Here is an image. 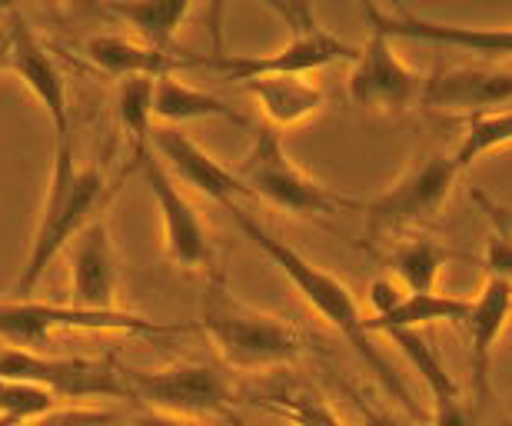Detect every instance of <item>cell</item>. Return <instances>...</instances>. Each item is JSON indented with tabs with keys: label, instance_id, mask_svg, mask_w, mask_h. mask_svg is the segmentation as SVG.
I'll use <instances>...</instances> for the list:
<instances>
[{
	"label": "cell",
	"instance_id": "obj_2",
	"mask_svg": "<svg viewBox=\"0 0 512 426\" xmlns=\"http://www.w3.org/2000/svg\"><path fill=\"white\" fill-rule=\"evenodd\" d=\"M133 170L137 167L130 164L124 174L110 177L107 160H100V164H80L77 150H74V137L57 144L47 197H44V204H40V217H37L34 237H30L27 260L17 277L20 300H30V293H34L47 267L70 247V240H74L90 220L104 217L107 204L114 200L120 184H124V177H130Z\"/></svg>",
	"mask_w": 512,
	"mask_h": 426
},
{
	"label": "cell",
	"instance_id": "obj_25",
	"mask_svg": "<svg viewBox=\"0 0 512 426\" xmlns=\"http://www.w3.org/2000/svg\"><path fill=\"white\" fill-rule=\"evenodd\" d=\"M117 117L133 147V157H143L153 144V80L150 77L120 80Z\"/></svg>",
	"mask_w": 512,
	"mask_h": 426
},
{
	"label": "cell",
	"instance_id": "obj_21",
	"mask_svg": "<svg viewBox=\"0 0 512 426\" xmlns=\"http://www.w3.org/2000/svg\"><path fill=\"white\" fill-rule=\"evenodd\" d=\"M473 310V300L456 293H406L403 303L380 317H363V330L370 333H399V330H423L429 323H463Z\"/></svg>",
	"mask_w": 512,
	"mask_h": 426
},
{
	"label": "cell",
	"instance_id": "obj_8",
	"mask_svg": "<svg viewBox=\"0 0 512 426\" xmlns=\"http://www.w3.org/2000/svg\"><path fill=\"white\" fill-rule=\"evenodd\" d=\"M124 383L130 397L143 400L157 413H170V417L203 423L233 413V390L223 370L213 363H177L167 370L124 367Z\"/></svg>",
	"mask_w": 512,
	"mask_h": 426
},
{
	"label": "cell",
	"instance_id": "obj_6",
	"mask_svg": "<svg viewBox=\"0 0 512 426\" xmlns=\"http://www.w3.org/2000/svg\"><path fill=\"white\" fill-rule=\"evenodd\" d=\"M237 174L247 184L253 200H263V204L303 220H326L333 213L363 210L360 200L336 194V190L306 174L300 164H293V157L283 150L280 134L270 127L256 130L250 154L243 157Z\"/></svg>",
	"mask_w": 512,
	"mask_h": 426
},
{
	"label": "cell",
	"instance_id": "obj_1",
	"mask_svg": "<svg viewBox=\"0 0 512 426\" xmlns=\"http://www.w3.org/2000/svg\"><path fill=\"white\" fill-rule=\"evenodd\" d=\"M227 213H230V220L243 230V237H247L266 260L276 263V270L293 283L296 293L310 303V310L316 313V317H323L336 333H340V337H346V343L360 353L363 363L373 370V377L380 380V387L389 393V397H396V403H403V410L409 413V417H423L419 403L409 397L406 383L399 380V373L389 367V360L373 347V337L363 330V310H360V303H356L353 290L346 287L336 273L323 270L320 263L306 260L303 253L293 250L283 237H273V233L266 230L253 213L243 210L240 204L230 207Z\"/></svg>",
	"mask_w": 512,
	"mask_h": 426
},
{
	"label": "cell",
	"instance_id": "obj_11",
	"mask_svg": "<svg viewBox=\"0 0 512 426\" xmlns=\"http://www.w3.org/2000/svg\"><path fill=\"white\" fill-rule=\"evenodd\" d=\"M133 167H137L143 180H147L153 204L160 210L167 257L177 263V267L207 273V277L213 270H220L217 250H213V240L207 233V223L200 220L197 207L190 204L187 194L180 190V184L170 177V170L160 164V157L153 154V150H147L143 157H133Z\"/></svg>",
	"mask_w": 512,
	"mask_h": 426
},
{
	"label": "cell",
	"instance_id": "obj_5",
	"mask_svg": "<svg viewBox=\"0 0 512 426\" xmlns=\"http://www.w3.org/2000/svg\"><path fill=\"white\" fill-rule=\"evenodd\" d=\"M197 323H163L130 310H87L74 303L0 300V340L4 347L37 350L54 333H133V337H177Z\"/></svg>",
	"mask_w": 512,
	"mask_h": 426
},
{
	"label": "cell",
	"instance_id": "obj_7",
	"mask_svg": "<svg viewBox=\"0 0 512 426\" xmlns=\"http://www.w3.org/2000/svg\"><path fill=\"white\" fill-rule=\"evenodd\" d=\"M453 154H423L406 167V174L393 187L363 204V220L370 237H399V233L433 220L456 187Z\"/></svg>",
	"mask_w": 512,
	"mask_h": 426
},
{
	"label": "cell",
	"instance_id": "obj_24",
	"mask_svg": "<svg viewBox=\"0 0 512 426\" xmlns=\"http://www.w3.org/2000/svg\"><path fill=\"white\" fill-rule=\"evenodd\" d=\"M389 340L396 343L406 363L416 370V377L423 380L429 400L433 403L463 400V390H459V383L453 380V373L446 370V363L436 353L433 343L423 337V330H399V333H389Z\"/></svg>",
	"mask_w": 512,
	"mask_h": 426
},
{
	"label": "cell",
	"instance_id": "obj_3",
	"mask_svg": "<svg viewBox=\"0 0 512 426\" xmlns=\"http://www.w3.org/2000/svg\"><path fill=\"white\" fill-rule=\"evenodd\" d=\"M197 330L213 343L227 367L237 370H270L293 363L306 350L300 330L253 303L240 300L230 290L223 270H213L203 280Z\"/></svg>",
	"mask_w": 512,
	"mask_h": 426
},
{
	"label": "cell",
	"instance_id": "obj_15",
	"mask_svg": "<svg viewBox=\"0 0 512 426\" xmlns=\"http://www.w3.org/2000/svg\"><path fill=\"white\" fill-rule=\"evenodd\" d=\"M70 303L87 310H120V257L107 217L90 220L70 240Z\"/></svg>",
	"mask_w": 512,
	"mask_h": 426
},
{
	"label": "cell",
	"instance_id": "obj_17",
	"mask_svg": "<svg viewBox=\"0 0 512 426\" xmlns=\"http://www.w3.org/2000/svg\"><path fill=\"white\" fill-rule=\"evenodd\" d=\"M84 54L90 57L94 67L120 80H130V77L160 80V77L180 74V70L203 67V54H190V50H157L137 37H124V34L87 37Z\"/></svg>",
	"mask_w": 512,
	"mask_h": 426
},
{
	"label": "cell",
	"instance_id": "obj_29",
	"mask_svg": "<svg viewBox=\"0 0 512 426\" xmlns=\"http://www.w3.org/2000/svg\"><path fill=\"white\" fill-rule=\"evenodd\" d=\"M24 426H120L114 413L94 410V407H70V410H54L47 417H40L34 423Z\"/></svg>",
	"mask_w": 512,
	"mask_h": 426
},
{
	"label": "cell",
	"instance_id": "obj_23",
	"mask_svg": "<svg viewBox=\"0 0 512 426\" xmlns=\"http://www.w3.org/2000/svg\"><path fill=\"white\" fill-rule=\"evenodd\" d=\"M456 253L436 243L433 237H409L399 240L393 250H389V267L396 273V283L406 293H433L439 273Z\"/></svg>",
	"mask_w": 512,
	"mask_h": 426
},
{
	"label": "cell",
	"instance_id": "obj_4",
	"mask_svg": "<svg viewBox=\"0 0 512 426\" xmlns=\"http://www.w3.org/2000/svg\"><path fill=\"white\" fill-rule=\"evenodd\" d=\"M276 17L283 20L290 40L273 50V54L253 57V54H203V67L213 74L227 77L230 84H250L256 77H306L313 70H323L330 64H353L360 57V47L346 44L336 34H330L313 4H266Z\"/></svg>",
	"mask_w": 512,
	"mask_h": 426
},
{
	"label": "cell",
	"instance_id": "obj_12",
	"mask_svg": "<svg viewBox=\"0 0 512 426\" xmlns=\"http://www.w3.org/2000/svg\"><path fill=\"white\" fill-rule=\"evenodd\" d=\"M4 20L10 27V70L37 97L50 127H54L57 144H64V140H70V97H67L64 70H60L44 40L37 37V30L27 24L24 10L4 7Z\"/></svg>",
	"mask_w": 512,
	"mask_h": 426
},
{
	"label": "cell",
	"instance_id": "obj_31",
	"mask_svg": "<svg viewBox=\"0 0 512 426\" xmlns=\"http://www.w3.org/2000/svg\"><path fill=\"white\" fill-rule=\"evenodd\" d=\"M429 426H476V423L466 413V403L463 400H446V403H433V413H429Z\"/></svg>",
	"mask_w": 512,
	"mask_h": 426
},
{
	"label": "cell",
	"instance_id": "obj_28",
	"mask_svg": "<svg viewBox=\"0 0 512 426\" xmlns=\"http://www.w3.org/2000/svg\"><path fill=\"white\" fill-rule=\"evenodd\" d=\"M476 200L483 204L486 217H489V237H486V250H483V267L489 277L506 280L512 287V217L506 207L493 204L489 197L476 194Z\"/></svg>",
	"mask_w": 512,
	"mask_h": 426
},
{
	"label": "cell",
	"instance_id": "obj_34",
	"mask_svg": "<svg viewBox=\"0 0 512 426\" xmlns=\"http://www.w3.org/2000/svg\"><path fill=\"white\" fill-rule=\"evenodd\" d=\"M4 14V10H0ZM4 70H10V27H7V20L0 17V74Z\"/></svg>",
	"mask_w": 512,
	"mask_h": 426
},
{
	"label": "cell",
	"instance_id": "obj_33",
	"mask_svg": "<svg viewBox=\"0 0 512 426\" xmlns=\"http://www.w3.org/2000/svg\"><path fill=\"white\" fill-rule=\"evenodd\" d=\"M127 426H203L197 420H183V417H170V413H157V410H147V413H137Z\"/></svg>",
	"mask_w": 512,
	"mask_h": 426
},
{
	"label": "cell",
	"instance_id": "obj_16",
	"mask_svg": "<svg viewBox=\"0 0 512 426\" xmlns=\"http://www.w3.org/2000/svg\"><path fill=\"white\" fill-rule=\"evenodd\" d=\"M423 104L439 110H469L486 114L489 107L512 104V70L496 64H459L439 67L426 77Z\"/></svg>",
	"mask_w": 512,
	"mask_h": 426
},
{
	"label": "cell",
	"instance_id": "obj_14",
	"mask_svg": "<svg viewBox=\"0 0 512 426\" xmlns=\"http://www.w3.org/2000/svg\"><path fill=\"white\" fill-rule=\"evenodd\" d=\"M363 14L370 24H376L386 37H406L423 40V44H446L463 54L479 57L483 64L503 67L512 60V27H463V24H443V20H426L409 10L386 14L383 7L363 4Z\"/></svg>",
	"mask_w": 512,
	"mask_h": 426
},
{
	"label": "cell",
	"instance_id": "obj_22",
	"mask_svg": "<svg viewBox=\"0 0 512 426\" xmlns=\"http://www.w3.org/2000/svg\"><path fill=\"white\" fill-rule=\"evenodd\" d=\"M193 4L187 0H143V4H107V14L133 30V37L157 50H180L173 47L177 30L187 24Z\"/></svg>",
	"mask_w": 512,
	"mask_h": 426
},
{
	"label": "cell",
	"instance_id": "obj_10",
	"mask_svg": "<svg viewBox=\"0 0 512 426\" xmlns=\"http://www.w3.org/2000/svg\"><path fill=\"white\" fill-rule=\"evenodd\" d=\"M350 100L373 117H399L409 107L423 104L426 77L403 64L396 54L393 37H386L380 27L370 24V37L360 47V57L350 70Z\"/></svg>",
	"mask_w": 512,
	"mask_h": 426
},
{
	"label": "cell",
	"instance_id": "obj_9",
	"mask_svg": "<svg viewBox=\"0 0 512 426\" xmlns=\"http://www.w3.org/2000/svg\"><path fill=\"white\" fill-rule=\"evenodd\" d=\"M0 377L34 383L50 397L67 400H120L130 397L124 383V367L114 360H84V357H50L40 350L0 347Z\"/></svg>",
	"mask_w": 512,
	"mask_h": 426
},
{
	"label": "cell",
	"instance_id": "obj_19",
	"mask_svg": "<svg viewBox=\"0 0 512 426\" xmlns=\"http://www.w3.org/2000/svg\"><path fill=\"white\" fill-rule=\"evenodd\" d=\"M263 114V127L290 130L313 120L323 110V87L310 77H256L243 84Z\"/></svg>",
	"mask_w": 512,
	"mask_h": 426
},
{
	"label": "cell",
	"instance_id": "obj_13",
	"mask_svg": "<svg viewBox=\"0 0 512 426\" xmlns=\"http://www.w3.org/2000/svg\"><path fill=\"white\" fill-rule=\"evenodd\" d=\"M153 154L160 157V164L170 170V177L177 180V184L217 200L223 210L237 207L243 197L253 200L237 170L223 167L217 157L207 154V150L187 134V130L153 127Z\"/></svg>",
	"mask_w": 512,
	"mask_h": 426
},
{
	"label": "cell",
	"instance_id": "obj_32",
	"mask_svg": "<svg viewBox=\"0 0 512 426\" xmlns=\"http://www.w3.org/2000/svg\"><path fill=\"white\" fill-rule=\"evenodd\" d=\"M350 400H353L356 413H360V426H406L403 420L389 417L386 410H376L373 403H366V400L360 397V393H353V390H350Z\"/></svg>",
	"mask_w": 512,
	"mask_h": 426
},
{
	"label": "cell",
	"instance_id": "obj_26",
	"mask_svg": "<svg viewBox=\"0 0 512 426\" xmlns=\"http://www.w3.org/2000/svg\"><path fill=\"white\" fill-rule=\"evenodd\" d=\"M512 144V110H486V114H473L466 120L463 140L456 147V167H473L479 157L493 154Z\"/></svg>",
	"mask_w": 512,
	"mask_h": 426
},
{
	"label": "cell",
	"instance_id": "obj_27",
	"mask_svg": "<svg viewBox=\"0 0 512 426\" xmlns=\"http://www.w3.org/2000/svg\"><path fill=\"white\" fill-rule=\"evenodd\" d=\"M57 410V397L34 383L0 377V426H24Z\"/></svg>",
	"mask_w": 512,
	"mask_h": 426
},
{
	"label": "cell",
	"instance_id": "obj_20",
	"mask_svg": "<svg viewBox=\"0 0 512 426\" xmlns=\"http://www.w3.org/2000/svg\"><path fill=\"white\" fill-rule=\"evenodd\" d=\"M230 120L237 127H250V117L240 114L237 107L227 104L223 97L210 94V90H200L180 80L177 74L173 77H160L153 80V120L160 127H180L187 120Z\"/></svg>",
	"mask_w": 512,
	"mask_h": 426
},
{
	"label": "cell",
	"instance_id": "obj_30",
	"mask_svg": "<svg viewBox=\"0 0 512 426\" xmlns=\"http://www.w3.org/2000/svg\"><path fill=\"white\" fill-rule=\"evenodd\" d=\"M406 297V290L399 287L396 277H380L370 283V307H373V317H380V313H389L393 307H399Z\"/></svg>",
	"mask_w": 512,
	"mask_h": 426
},
{
	"label": "cell",
	"instance_id": "obj_18",
	"mask_svg": "<svg viewBox=\"0 0 512 426\" xmlns=\"http://www.w3.org/2000/svg\"><path fill=\"white\" fill-rule=\"evenodd\" d=\"M512 317V287L499 277H486L473 297V310L463 320L469 337V363H473V387L479 400H486L493 387H489V367H493V353L499 337L506 333Z\"/></svg>",
	"mask_w": 512,
	"mask_h": 426
}]
</instances>
